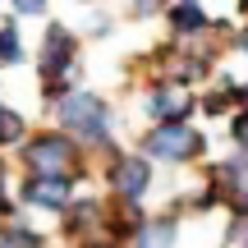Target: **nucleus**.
<instances>
[{
    "label": "nucleus",
    "mask_w": 248,
    "mask_h": 248,
    "mask_svg": "<svg viewBox=\"0 0 248 248\" xmlns=\"http://www.w3.org/2000/svg\"><path fill=\"white\" fill-rule=\"evenodd\" d=\"M55 120H60V133H69L83 152H110V161L120 156L110 133H115V110L101 92L92 88H74L69 97L55 106Z\"/></svg>",
    "instance_id": "1"
},
{
    "label": "nucleus",
    "mask_w": 248,
    "mask_h": 248,
    "mask_svg": "<svg viewBox=\"0 0 248 248\" xmlns=\"http://www.w3.org/2000/svg\"><path fill=\"white\" fill-rule=\"evenodd\" d=\"M74 74H78V37L64 23H51L42 37V97H46V106H60L74 92Z\"/></svg>",
    "instance_id": "2"
},
{
    "label": "nucleus",
    "mask_w": 248,
    "mask_h": 248,
    "mask_svg": "<svg viewBox=\"0 0 248 248\" xmlns=\"http://www.w3.org/2000/svg\"><path fill=\"white\" fill-rule=\"evenodd\" d=\"M83 156L88 152L60 129H42L23 142V175H69V179H83Z\"/></svg>",
    "instance_id": "3"
},
{
    "label": "nucleus",
    "mask_w": 248,
    "mask_h": 248,
    "mask_svg": "<svg viewBox=\"0 0 248 248\" xmlns=\"http://www.w3.org/2000/svg\"><path fill=\"white\" fill-rule=\"evenodd\" d=\"M207 152V133L193 124H156L142 133V156L147 161H166V166H188Z\"/></svg>",
    "instance_id": "4"
},
{
    "label": "nucleus",
    "mask_w": 248,
    "mask_h": 248,
    "mask_svg": "<svg viewBox=\"0 0 248 248\" xmlns=\"http://www.w3.org/2000/svg\"><path fill=\"white\" fill-rule=\"evenodd\" d=\"M152 179H156V170H152V161L142 156V152H120V156L106 166L110 198H120V202H142L147 188H152Z\"/></svg>",
    "instance_id": "5"
},
{
    "label": "nucleus",
    "mask_w": 248,
    "mask_h": 248,
    "mask_svg": "<svg viewBox=\"0 0 248 248\" xmlns=\"http://www.w3.org/2000/svg\"><path fill=\"white\" fill-rule=\"evenodd\" d=\"M147 120H152V129L156 124H188L193 120V110H198V97L188 88H179V83H166V78H156L147 88Z\"/></svg>",
    "instance_id": "6"
},
{
    "label": "nucleus",
    "mask_w": 248,
    "mask_h": 248,
    "mask_svg": "<svg viewBox=\"0 0 248 248\" xmlns=\"http://www.w3.org/2000/svg\"><path fill=\"white\" fill-rule=\"evenodd\" d=\"M74 184L78 179H69V175H23L18 179V202L64 216V207L74 202Z\"/></svg>",
    "instance_id": "7"
},
{
    "label": "nucleus",
    "mask_w": 248,
    "mask_h": 248,
    "mask_svg": "<svg viewBox=\"0 0 248 248\" xmlns=\"http://www.w3.org/2000/svg\"><path fill=\"white\" fill-rule=\"evenodd\" d=\"M101 216H106V202H97V198H74L69 207H64L60 216V234L74 244L92 239V234H101Z\"/></svg>",
    "instance_id": "8"
},
{
    "label": "nucleus",
    "mask_w": 248,
    "mask_h": 248,
    "mask_svg": "<svg viewBox=\"0 0 248 248\" xmlns=\"http://www.w3.org/2000/svg\"><path fill=\"white\" fill-rule=\"evenodd\" d=\"M175 244H179V212L175 207L161 216H147L142 230L129 239V248H175Z\"/></svg>",
    "instance_id": "9"
},
{
    "label": "nucleus",
    "mask_w": 248,
    "mask_h": 248,
    "mask_svg": "<svg viewBox=\"0 0 248 248\" xmlns=\"http://www.w3.org/2000/svg\"><path fill=\"white\" fill-rule=\"evenodd\" d=\"M166 23H170L175 37H202V32H212V14H207L202 5H193V0L166 5Z\"/></svg>",
    "instance_id": "10"
},
{
    "label": "nucleus",
    "mask_w": 248,
    "mask_h": 248,
    "mask_svg": "<svg viewBox=\"0 0 248 248\" xmlns=\"http://www.w3.org/2000/svg\"><path fill=\"white\" fill-rule=\"evenodd\" d=\"M234 88H239V83H221V88H207L202 97H198V110H202V115H212V120H230L234 110H239V97H234Z\"/></svg>",
    "instance_id": "11"
},
{
    "label": "nucleus",
    "mask_w": 248,
    "mask_h": 248,
    "mask_svg": "<svg viewBox=\"0 0 248 248\" xmlns=\"http://www.w3.org/2000/svg\"><path fill=\"white\" fill-rule=\"evenodd\" d=\"M0 248H46V234H37L23 221H9V225H0Z\"/></svg>",
    "instance_id": "12"
},
{
    "label": "nucleus",
    "mask_w": 248,
    "mask_h": 248,
    "mask_svg": "<svg viewBox=\"0 0 248 248\" xmlns=\"http://www.w3.org/2000/svg\"><path fill=\"white\" fill-rule=\"evenodd\" d=\"M28 51H23V37H18L14 18H5L0 23V69H9V64H23Z\"/></svg>",
    "instance_id": "13"
},
{
    "label": "nucleus",
    "mask_w": 248,
    "mask_h": 248,
    "mask_svg": "<svg viewBox=\"0 0 248 248\" xmlns=\"http://www.w3.org/2000/svg\"><path fill=\"white\" fill-rule=\"evenodd\" d=\"M23 115H18L14 106H5L0 101V147H14V142H23Z\"/></svg>",
    "instance_id": "14"
},
{
    "label": "nucleus",
    "mask_w": 248,
    "mask_h": 248,
    "mask_svg": "<svg viewBox=\"0 0 248 248\" xmlns=\"http://www.w3.org/2000/svg\"><path fill=\"white\" fill-rule=\"evenodd\" d=\"M225 207L234 212V221H244V225H248V175L239 179V184L225 188Z\"/></svg>",
    "instance_id": "15"
},
{
    "label": "nucleus",
    "mask_w": 248,
    "mask_h": 248,
    "mask_svg": "<svg viewBox=\"0 0 248 248\" xmlns=\"http://www.w3.org/2000/svg\"><path fill=\"white\" fill-rule=\"evenodd\" d=\"M230 138H234V147L248 156V110H234L230 115Z\"/></svg>",
    "instance_id": "16"
},
{
    "label": "nucleus",
    "mask_w": 248,
    "mask_h": 248,
    "mask_svg": "<svg viewBox=\"0 0 248 248\" xmlns=\"http://www.w3.org/2000/svg\"><path fill=\"white\" fill-rule=\"evenodd\" d=\"M14 14H23V18H42V14H51V5H46V0H14Z\"/></svg>",
    "instance_id": "17"
},
{
    "label": "nucleus",
    "mask_w": 248,
    "mask_h": 248,
    "mask_svg": "<svg viewBox=\"0 0 248 248\" xmlns=\"http://www.w3.org/2000/svg\"><path fill=\"white\" fill-rule=\"evenodd\" d=\"M74 248H120V244H110L106 234H92V239H83V244H74Z\"/></svg>",
    "instance_id": "18"
},
{
    "label": "nucleus",
    "mask_w": 248,
    "mask_h": 248,
    "mask_svg": "<svg viewBox=\"0 0 248 248\" xmlns=\"http://www.w3.org/2000/svg\"><path fill=\"white\" fill-rule=\"evenodd\" d=\"M239 248H248V244H239Z\"/></svg>",
    "instance_id": "19"
}]
</instances>
